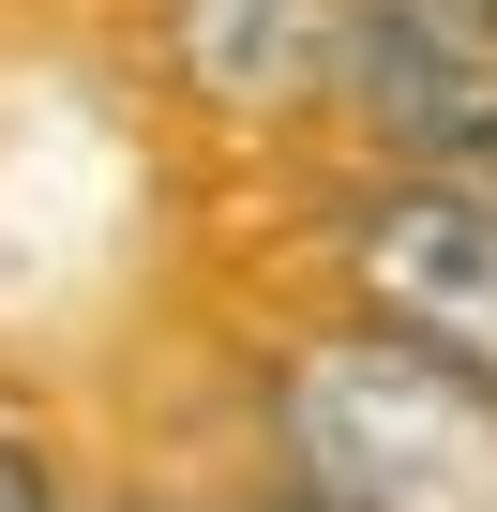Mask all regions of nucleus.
<instances>
[{
  "instance_id": "obj_1",
  "label": "nucleus",
  "mask_w": 497,
  "mask_h": 512,
  "mask_svg": "<svg viewBox=\"0 0 497 512\" xmlns=\"http://www.w3.org/2000/svg\"><path fill=\"white\" fill-rule=\"evenodd\" d=\"M272 437H287L302 512H497V392L362 332V317L287 347Z\"/></svg>"
},
{
  "instance_id": "obj_2",
  "label": "nucleus",
  "mask_w": 497,
  "mask_h": 512,
  "mask_svg": "<svg viewBox=\"0 0 497 512\" xmlns=\"http://www.w3.org/2000/svg\"><path fill=\"white\" fill-rule=\"evenodd\" d=\"M347 272H362V332L452 362L497 392V196L452 166H407L392 196H362L347 226Z\"/></svg>"
},
{
  "instance_id": "obj_3",
  "label": "nucleus",
  "mask_w": 497,
  "mask_h": 512,
  "mask_svg": "<svg viewBox=\"0 0 497 512\" xmlns=\"http://www.w3.org/2000/svg\"><path fill=\"white\" fill-rule=\"evenodd\" d=\"M347 61V0H181V76L226 106H287Z\"/></svg>"
},
{
  "instance_id": "obj_4",
  "label": "nucleus",
  "mask_w": 497,
  "mask_h": 512,
  "mask_svg": "<svg viewBox=\"0 0 497 512\" xmlns=\"http://www.w3.org/2000/svg\"><path fill=\"white\" fill-rule=\"evenodd\" d=\"M347 16H407V31H452V46H497V0H347Z\"/></svg>"
},
{
  "instance_id": "obj_5",
  "label": "nucleus",
  "mask_w": 497,
  "mask_h": 512,
  "mask_svg": "<svg viewBox=\"0 0 497 512\" xmlns=\"http://www.w3.org/2000/svg\"><path fill=\"white\" fill-rule=\"evenodd\" d=\"M0 512H61V482H46V452H31V437H0Z\"/></svg>"
},
{
  "instance_id": "obj_6",
  "label": "nucleus",
  "mask_w": 497,
  "mask_h": 512,
  "mask_svg": "<svg viewBox=\"0 0 497 512\" xmlns=\"http://www.w3.org/2000/svg\"><path fill=\"white\" fill-rule=\"evenodd\" d=\"M257 512H302V497H257Z\"/></svg>"
}]
</instances>
